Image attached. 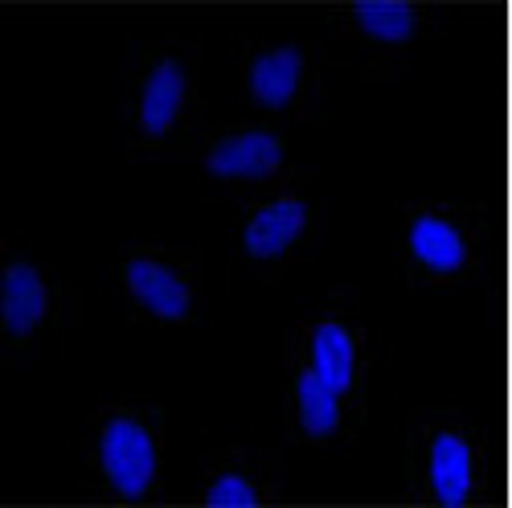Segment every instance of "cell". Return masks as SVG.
Returning <instances> with one entry per match:
<instances>
[{"label": "cell", "instance_id": "obj_2", "mask_svg": "<svg viewBox=\"0 0 512 508\" xmlns=\"http://www.w3.org/2000/svg\"><path fill=\"white\" fill-rule=\"evenodd\" d=\"M123 283H127V295L156 320H189L193 316V287L160 259H148V254H136L127 259L123 267Z\"/></svg>", "mask_w": 512, "mask_h": 508}, {"label": "cell", "instance_id": "obj_8", "mask_svg": "<svg viewBox=\"0 0 512 508\" xmlns=\"http://www.w3.org/2000/svg\"><path fill=\"white\" fill-rule=\"evenodd\" d=\"M406 246L414 254V263L431 275H459L467 267V238L459 234L455 222L439 214H418L406 230Z\"/></svg>", "mask_w": 512, "mask_h": 508}, {"label": "cell", "instance_id": "obj_1", "mask_svg": "<svg viewBox=\"0 0 512 508\" xmlns=\"http://www.w3.org/2000/svg\"><path fill=\"white\" fill-rule=\"evenodd\" d=\"M99 463L107 484L123 496V500H144L156 484L160 472V451L152 431L132 414H115L103 422L99 435Z\"/></svg>", "mask_w": 512, "mask_h": 508}, {"label": "cell", "instance_id": "obj_11", "mask_svg": "<svg viewBox=\"0 0 512 508\" xmlns=\"http://www.w3.org/2000/svg\"><path fill=\"white\" fill-rule=\"evenodd\" d=\"M295 418L308 439H332L340 431V394L324 386L312 365L295 377Z\"/></svg>", "mask_w": 512, "mask_h": 508}, {"label": "cell", "instance_id": "obj_13", "mask_svg": "<svg viewBox=\"0 0 512 508\" xmlns=\"http://www.w3.org/2000/svg\"><path fill=\"white\" fill-rule=\"evenodd\" d=\"M205 504H209V508H259V504H263V492L254 488L246 476L226 472V476H218V480L209 484Z\"/></svg>", "mask_w": 512, "mask_h": 508}, {"label": "cell", "instance_id": "obj_3", "mask_svg": "<svg viewBox=\"0 0 512 508\" xmlns=\"http://www.w3.org/2000/svg\"><path fill=\"white\" fill-rule=\"evenodd\" d=\"M283 168V144L271 132H238L209 148L205 173L218 181H267Z\"/></svg>", "mask_w": 512, "mask_h": 508}, {"label": "cell", "instance_id": "obj_10", "mask_svg": "<svg viewBox=\"0 0 512 508\" xmlns=\"http://www.w3.org/2000/svg\"><path fill=\"white\" fill-rule=\"evenodd\" d=\"M308 353H312V369L320 373L324 386H332L340 398H345L353 390V381H357V341H353V332L340 320H324L308 336Z\"/></svg>", "mask_w": 512, "mask_h": 508}, {"label": "cell", "instance_id": "obj_12", "mask_svg": "<svg viewBox=\"0 0 512 508\" xmlns=\"http://www.w3.org/2000/svg\"><path fill=\"white\" fill-rule=\"evenodd\" d=\"M353 21L365 37L386 41V46H398L418 33V9L402 5V0H361L353 5Z\"/></svg>", "mask_w": 512, "mask_h": 508}, {"label": "cell", "instance_id": "obj_4", "mask_svg": "<svg viewBox=\"0 0 512 508\" xmlns=\"http://www.w3.org/2000/svg\"><path fill=\"white\" fill-rule=\"evenodd\" d=\"M308 230V205L300 197H275L263 209H254L246 230H242V250L254 263H271L304 238Z\"/></svg>", "mask_w": 512, "mask_h": 508}, {"label": "cell", "instance_id": "obj_5", "mask_svg": "<svg viewBox=\"0 0 512 508\" xmlns=\"http://www.w3.org/2000/svg\"><path fill=\"white\" fill-rule=\"evenodd\" d=\"M426 480L443 508H463L476 492V451L459 431H435L426 447Z\"/></svg>", "mask_w": 512, "mask_h": 508}, {"label": "cell", "instance_id": "obj_6", "mask_svg": "<svg viewBox=\"0 0 512 508\" xmlns=\"http://www.w3.org/2000/svg\"><path fill=\"white\" fill-rule=\"evenodd\" d=\"M50 312V287L33 263H9L0 275V320L9 336H33Z\"/></svg>", "mask_w": 512, "mask_h": 508}, {"label": "cell", "instance_id": "obj_9", "mask_svg": "<svg viewBox=\"0 0 512 508\" xmlns=\"http://www.w3.org/2000/svg\"><path fill=\"white\" fill-rule=\"evenodd\" d=\"M300 82H304V54L295 46L263 50L250 62V99L267 111H283L300 95Z\"/></svg>", "mask_w": 512, "mask_h": 508}, {"label": "cell", "instance_id": "obj_7", "mask_svg": "<svg viewBox=\"0 0 512 508\" xmlns=\"http://www.w3.org/2000/svg\"><path fill=\"white\" fill-rule=\"evenodd\" d=\"M189 95V74L177 58H164L152 66V74L144 78V91H140V132L160 140L177 127L181 107Z\"/></svg>", "mask_w": 512, "mask_h": 508}]
</instances>
